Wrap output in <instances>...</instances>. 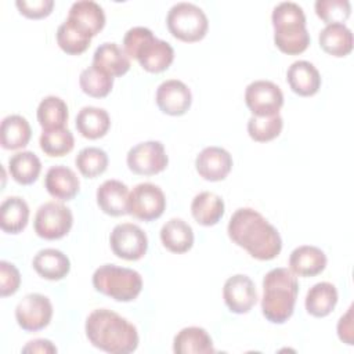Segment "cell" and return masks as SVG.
<instances>
[{
    "instance_id": "34",
    "label": "cell",
    "mask_w": 354,
    "mask_h": 354,
    "mask_svg": "<svg viewBox=\"0 0 354 354\" xmlns=\"http://www.w3.org/2000/svg\"><path fill=\"white\" fill-rule=\"evenodd\" d=\"M79 84L84 94L94 98H102L106 97L112 90L113 76L91 64L80 72Z\"/></svg>"
},
{
    "instance_id": "31",
    "label": "cell",
    "mask_w": 354,
    "mask_h": 354,
    "mask_svg": "<svg viewBox=\"0 0 354 354\" xmlns=\"http://www.w3.org/2000/svg\"><path fill=\"white\" fill-rule=\"evenodd\" d=\"M32 137L29 122L21 115H8L0 124V144L4 149H19L28 145Z\"/></svg>"
},
{
    "instance_id": "30",
    "label": "cell",
    "mask_w": 354,
    "mask_h": 354,
    "mask_svg": "<svg viewBox=\"0 0 354 354\" xmlns=\"http://www.w3.org/2000/svg\"><path fill=\"white\" fill-rule=\"evenodd\" d=\"M29 221V206L21 196H8L0 205V227L7 234H19Z\"/></svg>"
},
{
    "instance_id": "5",
    "label": "cell",
    "mask_w": 354,
    "mask_h": 354,
    "mask_svg": "<svg viewBox=\"0 0 354 354\" xmlns=\"http://www.w3.org/2000/svg\"><path fill=\"white\" fill-rule=\"evenodd\" d=\"M274 26V43L288 55H296L307 50L310 33L306 28V15L303 8L293 1L277 4L271 14Z\"/></svg>"
},
{
    "instance_id": "35",
    "label": "cell",
    "mask_w": 354,
    "mask_h": 354,
    "mask_svg": "<svg viewBox=\"0 0 354 354\" xmlns=\"http://www.w3.org/2000/svg\"><path fill=\"white\" fill-rule=\"evenodd\" d=\"M57 43L62 51L71 55H79L84 53L90 43L91 37L77 29L71 21L65 19L57 29Z\"/></svg>"
},
{
    "instance_id": "1",
    "label": "cell",
    "mask_w": 354,
    "mask_h": 354,
    "mask_svg": "<svg viewBox=\"0 0 354 354\" xmlns=\"http://www.w3.org/2000/svg\"><path fill=\"white\" fill-rule=\"evenodd\" d=\"M230 239L257 260H272L282 249L278 230L252 207H241L228 221Z\"/></svg>"
},
{
    "instance_id": "7",
    "label": "cell",
    "mask_w": 354,
    "mask_h": 354,
    "mask_svg": "<svg viewBox=\"0 0 354 354\" xmlns=\"http://www.w3.org/2000/svg\"><path fill=\"white\" fill-rule=\"evenodd\" d=\"M166 25L169 32L178 40L194 43L205 37L209 19L205 11L194 3L180 1L170 7Z\"/></svg>"
},
{
    "instance_id": "17",
    "label": "cell",
    "mask_w": 354,
    "mask_h": 354,
    "mask_svg": "<svg viewBox=\"0 0 354 354\" xmlns=\"http://www.w3.org/2000/svg\"><path fill=\"white\" fill-rule=\"evenodd\" d=\"M66 19L83 33L93 37L104 28L105 12L102 7L93 0H79L71 6Z\"/></svg>"
},
{
    "instance_id": "27",
    "label": "cell",
    "mask_w": 354,
    "mask_h": 354,
    "mask_svg": "<svg viewBox=\"0 0 354 354\" xmlns=\"http://www.w3.org/2000/svg\"><path fill=\"white\" fill-rule=\"evenodd\" d=\"M337 303V289L330 282H318L313 285L304 300L306 310L310 315L322 318L329 315Z\"/></svg>"
},
{
    "instance_id": "32",
    "label": "cell",
    "mask_w": 354,
    "mask_h": 354,
    "mask_svg": "<svg viewBox=\"0 0 354 354\" xmlns=\"http://www.w3.org/2000/svg\"><path fill=\"white\" fill-rule=\"evenodd\" d=\"M36 115L43 130L64 129L69 116L66 102L57 95L44 97L37 106Z\"/></svg>"
},
{
    "instance_id": "42",
    "label": "cell",
    "mask_w": 354,
    "mask_h": 354,
    "mask_svg": "<svg viewBox=\"0 0 354 354\" xmlns=\"http://www.w3.org/2000/svg\"><path fill=\"white\" fill-rule=\"evenodd\" d=\"M337 336L343 343L348 346L353 344V306H350L347 313L340 317L337 322Z\"/></svg>"
},
{
    "instance_id": "14",
    "label": "cell",
    "mask_w": 354,
    "mask_h": 354,
    "mask_svg": "<svg viewBox=\"0 0 354 354\" xmlns=\"http://www.w3.org/2000/svg\"><path fill=\"white\" fill-rule=\"evenodd\" d=\"M223 299L231 313L246 314L257 301V290L248 275L235 274L224 282Z\"/></svg>"
},
{
    "instance_id": "25",
    "label": "cell",
    "mask_w": 354,
    "mask_h": 354,
    "mask_svg": "<svg viewBox=\"0 0 354 354\" xmlns=\"http://www.w3.org/2000/svg\"><path fill=\"white\" fill-rule=\"evenodd\" d=\"M225 210L224 201L220 195L203 191L194 196L191 202V213L195 221L201 225L210 227L220 221Z\"/></svg>"
},
{
    "instance_id": "22",
    "label": "cell",
    "mask_w": 354,
    "mask_h": 354,
    "mask_svg": "<svg viewBox=\"0 0 354 354\" xmlns=\"http://www.w3.org/2000/svg\"><path fill=\"white\" fill-rule=\"evenodd\" d=\"M35 271L44 279L59 281L65 278L71 270L69 257L54 248L39 250L32 261Z\"/></svg>"
},
{
    "instance_id": "11",
    "label": "cell",
    "mask_w": 354,
    "mask_h": 354,
    "mask_svg": "<svg viewBox=\"0 0 354 354\" xmlns=\"http://www.w3.org/2000/svg\"><path fill=\"white\" fill-rule=\"evenodd\" d=\"M126 162L129 169L141 176H152L163 171L169 163L165 147L160 141H144L131 147Z\"/></svg>"
},
{
    "instance_id": "9",
    "label": "cell",
    "mask_w": 354,
    "mask_h": 354,
    "mask_svg": "<svg viewBox=\"0 0 354 354\" xmlns=\"http://www.w3.org/2000/svg\"><path fill=\"white\" fill-rule=\"evenodd\" d=\"M166 209V196L160 187L152 183L137 184L129 195V214L142 221L159 218Z\"/></svg>"
},
{
    "instance_id": "41",
    "label": "cell",
    "mask_w": 354,
    "mask_h": 354,
    "mask_svg": "<svg viewBox=\"0 0 354 354\" xmlns=\"http://www.w3.org/2000/svg\"><path fill=\"white\" fill-rule=\"evenodd\" d=\"M17 8L28 18L39 19L51 14L54 1L53 0H17Z\"/></svg>"
},
{
    "instance_id": "43",
    "label": "cell",
    "mask_w": 354,
    "mask_h": 354,
    "mask_svg": "<svg viewBox=\"0 0 354 354\" xmlns=\"http://www.w3.org/2000/svg\"><path fill=\"white\" fill-rule=\"evenodd\" d=\"M22 353H57V347L47 339H35L22 347Z\"/></svg>"
},
{
    "instance_id": "38",
    "label": "cell",
    "mask_w": 354,
    "mask_h": 354,
    "mask_svg": "<svg viewBox=\"0 0 354 354\" xmlns=\"http://www.w3.org/2000/svg\"><path fill=\"white\" fill-rule=\"evenodd\" d=\"M283 127V119L279 113L271 116H254L248 120V133L257 142H267L277 138Z\"/></svg>"
},
{
    "instance_id": "19",
    "label": "cell",
    "mask_w": 354,
    "mask_h": 354,
    "mask_svg": "<svg viewBox=\"0 0 354 354\" xmlns=\"http://www.w3.org/2000/svg\"><path fill=\"white\" fill-rule=\"evenodd\" d=\"M44 187L53 198L59 201H71L77 195L80 181L72 169L64 165H55L47 170Z\"/></svg>"
},
{
    "instance_id": "37",
    "label": "cell",
    "mask_w": 354,
    "mask_h": 354,
    "mask_svg": "<svg viewBox=\"0 0 354 354\" xmlns=\"http://www.w3.org/2000/svg\"><path fill=\"white\" fill-rule=\"evenodd\" d=\"M108 162L106 152L98 147H86L75 158L76 167L87 178H95L102 174L108 167Z\"/></svg>"
},
{
    "instance_id": "16",
    "label": "cell",
    "mask_w": 354,
    "mask_h": 354,
    "mask_svg": "<svg viewBox=\"0 0 354 354\" xmlns=\"http://www.w3.org/2000/svg\"><path fill=\"white\" fill-rule=\"evenodd\" d=\"M195 167L202 178L207 181H221L232 169V156L227 149L210 145L196 155Z\"/></svg>"
},
{
    "instance_id": "4",
    "label": "cell",
    "mask_w": 354,
    "mask_h": 354,
    "mask_svg": "<svg viewBox=\"0 0 354 354\" xmlns=\"http://www.w3.org/2000/svg\"><path fill=\"white\" fill-rule=\"evenodd\" d=\"M123 47L129 58H136L141 68L151 73L166 71L174 59L171 44L158 39L145 26L130 28L123 37Z\"/></svg>"
},
{
    "instance_id": "13",
    "label": "cell",
    "mask_w": 354,
    "mask_h": 354,
    "mask_svg": "<svg viewBox=\"0 0 354 354\" xmlns=\"http://www.w3.org/2000/svg\"><path fill=\"white\" fill-rule=\"evenodd\" d=\"M245 102L252 115L271 116L279 113L283 94L279 86L270 80H254L245 90Z\"/></svg>"
},
{
    "instance_id": "15",
    "label": "cell",
    "mask_w": 354,
    "mask_h": 354,
    "mask_svg": "<svg viewBox=\"0 0 354 354\" xmlns=\"http://www.w3.org/2000/svg\"><path fill=\"white\" fill-rule=\"evenodd\" d=\"M156 105L159 109L171 116L184 115L192 102V94L188 86L177 79L162 82L156 88Z\"/></svg>"
},
{
    "instance_id": "20",
    "label": "cell",
    "mask_w": 354,
    "mask_h": 354,
    "mask_svg": "<svg viewBox=\"0 0 354 354\" xmlns=\"http://www.w3.org/2000/svg\"><path fill=\"white\" fill-rule=\"evenodd\" d=\"M286 80L293 93L301 97L314 95L321 87V75L310 61L299 59L286 71Z\"/></svg>"
},
{
    "instance_id": "39",
    "label": "cell",
    "mask_w": 354,
    "mask_h": 354,
    "mask_svg": "<svg viewBox=\"0 0 354 354\" xmlns=\"http://www.w3.org/2000/svg\"><path fill=\"white\" fill-rule=\"evenodd\" d=\"M317 15L326 24H344L351 14L348 0H317L314 4Z\"/></svg>"
},
{
    "instance_id": "29",
    "label": "cell",
    "mask_w": 354,
    "mask_h": 354,
    "mask_svg": "<svg viewBox=\"0 0 354 354\" xmlns=\"http://www.w3.org/2000/svg\"><path fill=\"white\" fill-rule=\"evenodd\" d=\"M111 127V118L104 108L83 106L76 115L77 131L88 140L104 137Z\"/></svg>"
},
{
    "instance_id": "21",
    "label": "cell",
    "mask_w": 354,
    "mask_h": 354,
    "mask_svg": "<svg viewBox=\"0 0 354 354\" xmlns=\"http://www.w3.org/2000/svg\"><path fill=\"white\" fill-rule=\"evenodd\" d=\"M326 254L317 246L301 245L289 256V270L299 277H315L326 267Z\"/></svg>"
},
{
    "instance_id": "12",
    "label": "cell",
    "mask_w": 354,
    "mask_h": 354,
    "mask_svg": "<svg viewBox=\"0 0 354 354\" xmlns=\"http://www.w3.org/2000/svg\"><path fill=\"white\" fill-rule=\"evenodd\" d=\"M53 318V304L41 293L25 295L15 307V319L26 332L44 329Z\"/></svg>"
},
{
    "instance_id": "23",
    "label": "cell",
    "mask_w": 354,
    "mask_h": 354,
    "mask_svg": "<svg viewBox=\"0 0 354 354\" xmlns=\"http://www.w3.org/2000/svg\"><path fill=\"white\" fill-rule=\"evenodd\" d=\"M93 65L111 76H122L127 73L131 66L126 51L113 41H105L95 48L93 54Z\"/></svg>"
},
{
    "instance_id": "2",
    "label": "cell",
    "mask_w": 354,
    "mask_h": 354,
    "mask_svg": "<svg viewBox=\"0 0 354 354\" xmlns=\"http://www.w3.org/2000/svg\"><path fill=\"white\" fill-rule=\"evenodd\" d=\"M88 342L111 354H129L138 347L137 328L118 313L108 308L91 311L86 319Z\"/></svg>"
},
{
    "instance_id": "6",
    "label": "cell",
    "mask_w": 354,
    "mask_h": 354,
    "mask_svg": "<svg viewBox=\"0 0 354 354\" xmlns=\"http://www.w3.org/2000/svg\"><path fill=\"white\" fill-rule=\"evenodd\" d=\"M91 281L97 292L116 301H131L142 289V278L138 271L115 264L100 266Z\"/></svg>"
},
{
    "instance_id": "10",
    "label": "cell",
    "mask_w": 354,
    "mask_h": 354,
    "mask_svg": "<svg viewBox=\"0 0 354 354\" xmlns=\"http://www.w3.org/2000/svg\"><path fill=\"white\" fill-rule=\"evenodd\" d=\"M109 243L115 256L129 261L140 260L148 249L147 234L133 223L115 225L109 235Z\"/></svg>"
},
{
    "instance_id": "26",
    "label": "cell",
    "mask_w": 354,
    "mask_h": 354,
    "mask_svg": "<svg viewBox=\"0 0 354 354\" xmlns=\"http://www.w3.org/2000/svg\"><path fill=\"white\" fill-rule=\"evenodd\" d=\"M163 246L173 253H185L194 245V230L183 218H170L160 228Z\"/></svg>"
},
{
    "instance_id": "24",
    "label": "cell",
    "mask_w": 354,
    "mask_h": 354,
    "mask_svg": "<svg viewBox=\"0 0 354 354\" xmlns=\"http://www.w3.org/2000/svg\"><path fill=\"white\" fill-rule=\"evenodd\" d=\"M173 351L176 354H213L216 350L206 329L187 326L174 336Z\"/></svg>"
},
{
    "instance_id": "3",
    "label": "cell",
    "mask_w": 354,
    "mask_h": 354,
    "mask_svg": "<svg viewBox=\"0 0 354 354\" xmlns=\"http://www.w3.org/2000/svg\"><path fill=\"white\" fill-rule=\"evenodd\" d=\"M299 282L295 274L285 267L270 270L263 278L261 313L272 324L286 322L295 310Z\"/></svg>"
},
{
    "instance_id": "18",
    "label": "cell",
    "mask_w": 354,
    "mask_h": 354,
    "mask_svg": "<svg viewBox=\"0 0 354 354\" xmlns=\"http://www.w3.org/2000/svg\"><path fill=\"white\" fill-rule=\"evenodd\" d=\"M129 188L119 180H105L97 188V205L109 216L118 217L129 213Z\"/></svg>"
},
{
    "instance_id": "8",
    "label": "cell",
    "mask_w": 354,
    "mask_h": 354,
    "mask_svg": "<svg viewBox=\"0 0 354 354\" xmlns=\"http://www.w3.org/2000/svg\"><path fill=\"white\" fill-rule=\"evenodd\" d=\"M73 224V216L69 207L59 202L43 203L33 220L35 232L44 239L54 241L65 236Z\"/></svg>"
},
{
    "instance_id": "28",
    "label": "cell",
    "mask_w": 354,
    "mask_h": 354,
    "mask_svg": "<svg viewBox=\"0 0 354 354\" xmlns=\"http://www.w3.org/2000/svg\"><path fill=\"white\" fill-rule=\"evenodd\" d=\"M321 48L333 57H346L353 50V33L344 24H329L319 32Z\"/></svg>"
},
{
    "instance_id": "33",
    "label": "cell",
    "mask_w": 354,
    "mask_h": 354,
    "mask_svg": "<svg viewBox=\"0 0 354 354\" xmlns=\"http://www.w3.org/2000/svg\"><path fill=\"white\" fill-rule=\"evenodd\" d=\"M8 170L11 177L22 185L35 183L41 171V162L32 151H21L10 156Z\"/></svg>"
},
{
    "instance_id": "40",
    "label": "cell",
    "mask_w": 354,
    "mask_h": 354,
    "mask_svg": "<svg viewBox=\"0 0 354 354\" xmlns=\"http://www.w3.org/2000/svg\"><path fill=\"white\" fill-rule=\"evenodd\" d=\"M21 285V274L18 268L6 260L0 261V292L1 296L14 295Z\"/></svg>"
},
{
    "instance_id": "36",
    "label": "cell",
    "mask_w": 354,
    "mask_h": 354,
    "mask_svg": "<svg viewBox=\"0 0 354 354\" xmlns=\"http://www.w3.org/2000/svg\"><path fill=\"white\" fill-rule=\"evenodd\" d=\"M41 151L53 158L69 153L75 147V137L66 127L55 130H43L39 140Z\"/></svg>"
}]
</instances>
